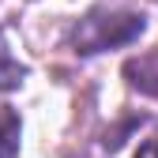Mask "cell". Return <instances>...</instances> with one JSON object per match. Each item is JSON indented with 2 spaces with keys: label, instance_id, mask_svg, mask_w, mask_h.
<instances>
[{
  "label": "cell",
  "instance_id": "277c9868",
  "mask_svg": "<svg viewBox=\"0 0 158 158\" xmlns=\"http://www.w3.org/2000/svg\"><path fill=\"white\" fill-rule=\"evenodd\" d=\"M135 158H158V135H154V139H147L139 151H135Z\"/></svg>",
  "mask_w": 158,
  "mask_h": 158
},
{
  "label": "cell",
  "instance_id": "7a4b0ae2",
  "mask_svg": "<svg viewBox=\"0 0 158 158\" xmlns=\"http://www.w3.org/2000/svg\"><path fill=\"white\" fill-rule=\"evenodd\" d=\"M19 132H23L19 117L11 109H0V158H15V151H19Z\"/></svg>",
  "mask_w": 158,
  "mask_h": 158
},
{
  "label": "cell",
  "instance_id": "6da1fadb",
  "mask_svg": "<svg viewBox=\"0 0 158 158\" xmlns=\"http://www.w3.org/2000/svg\"><path fill=\"white\" fill-rule=\"evenodd\" d=\"M147 19L139 11H90L75 23L72 30V45L75 53H106V49H121V45H132L135 38L143 34Z\"/></svg>",
  "mask_w": 158,
  "mask_h": 158
},
{
  "label": "cell",
  "instance_id": "3957f363",
  "mask_svg": "<svg viewBox=\"0 0 158 158\" xmlns=\"http://www.w3.org/2000/svg\"><path fill=\"white\" fill-rule=\"evenodd\" d=\"M23 75H27V68L15 64L11 53H8V45L0 42V90H15L19 83H23Z\"/></svg>",
  "mask_w": 158,
  "mask_h": 158
}]
</instances>
